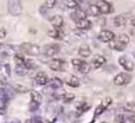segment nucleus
<instances>
[{
	"label": "nucleus",
	"mask_w": 135,
	"mask_h": 123,
	"mask_svg": "<svg viewBox=\"0 0 135 123\" xmlns=\"http://www.w3.org/2000/svg\"><path fill=\"white\" fill-rule=\"evenodd\" d=\"M19 50L28 56H38L40 53V47L36 44H31V43H23L19 46Z\"/></svg>",
	"instance_id": "obj_1"
},
{
	"label": "nucleus",
	"mask_w": 135,
	"mask_h": 123,
	"mask_svg": "<svg viewBox=\"0 0 135 123\" xmlns=\"http://www.w3.org/2000/svg\"><path fill=\"white\" fill-rule=\"evenodd\" d=\"M7 9L12 16H19L21 13V1L20 0H8L7 1Z\"/></svg>",
	"instance_id": "obj_2"
},
{
	"label": "nucleus",
	"mask_w": 135,
	"mask_h": 123,
	"mask_svg": "<svg viewBox=\"0 0 135 123\" xmlns=\"http://www.w3.org/2000/svg\"><path fill=\"white\" fill-rule=\"evenodd\" d=\"M132 81V76L131 75H128L127 72H120V73H117L116 76L114 77V84L117 86H122V85H126V84L131 83Z\"/></svg>",
	"instance_id": "obj_3"
},
{
	"label": "nucleus",
	"mask_w": 135,
	"mask_h": 123,
	"mask_svg": "<svg viewBox=\"0 0 135 123\" xmlns=\"http://www.w3.org/2000/svg\"><path fill=\"white\" fill-rule=\"evenodd\" d=\"M49 67L52 70V71H56V72L64 71L66 67V63L61 58H55V59H51V61L49 62Z\"/></svg>",
	"instance_id": "obj_4"
},
{
	"label": "nucleus",
	"mask_w": 135,
	"mask_h": 123,
	"mask_svg": "<svg viewBox=\"0 0 135 123\" xmlns=\"http://www.w3.org/2000/svg\"><path fill=\"white\" fill-rule=\"evenodd\" d=\"M59 50H61V46H59L58 44H49L44 47L43 53H44V56H46V57H54L58 53Z\"/></svg>",
	"instance_id": "obj_5"
},
{
	"label": "nucleus",
	"mask_w": 135,
	"mask_h": 123,
	"mask_svg": "<svg viewBox=\"0 0 135 123\" xmlns=\"http://www.w3.org/2000/svg\"><path fill=\"white\" fill-rule=\"evenodd\" d=\"M119 64L128 72H131V71H133L134 70V63L132 62L127 56H121L119 58Z\"/></svg>",
	"instance_id": "obj_6"
},
{
	"label": "nucleus",
	"mask_w": 135,
	"mask_h": 123,
	"mask_svg": "<svg viewBox=\"0 0 135 123\" xmlns=\"http://www.w3.org/2000/svg\"><path fill=\"white\" fill-rule=\"evenodd\" d=\"M98 39L102 43H110L115 39V35L109 30H102L98 33Z\"/></svg>",
	"instance_id": "obj_7"
},
{
	"label": "nucleus",
	"mask_w": 135,
	"mask_h": 123,
	"mask_svg": "<svg viewBox=\"0 0 135 123\" xmlns=\"http://www.w3.org/2000/svg\"><path fill=\"white\" fill-rule=\"evenodd\" d=\"M96 6L98 7L100 12L103 14H108L112 12V5H110L108 1H105V0H98Z\"/></svg>",
	"instance_id": "obj_8"
},
{
	"label": "nucleus",
	"mask_w": 135,
	"mask_h": 123,
	"mask_svg": "<svg viewBox=\"0 0 135 123\" xmlns=\"http://www.w3.org/2000/svg\"><path fill=\"white\" fill-rule=\"evenodd\" d=\"M35 82L37 85H45V84L49 83V76H47L45 72L39 71L35 76Z\"/></svg>",
	"instance_id": "obj_9"
},
{
	"label": "nucleus",
	"mask_w": 135,
	"mask_h": 123,
	"mask_svg": "<svg viewBox=\"0 0 135 123\" xmlns=\"http://www.w3.org/2000/svg\"><path fill=\"white\" fill-rule=\"evenodd\" d=\"M105 62H107V59H105L102 55H96L93 58V61H91V66L95 67V69H98V67H101L102 65H104Z\"/></svg>",
	"instance_id": "obj_10"
},
{
	"label": "nucleus",
	"mask_w": 135,
	"mask_h": 123,
	"mask_svg": "<svg viewBox=\"0 0 135 123\" xmlns=\"http://www.w3.org/2000/svg\"><path fill=\"white\" fill-rule=\"evenodd\" d=\"M71 19L75 21V23H77V21L82 20V19H86V13L84 11H82V9H76V11H74L71 13Z\"/></svg>",
	"instance_id": "obj_11"
},
{
	"label": "nucleus",
	"mask_w": 135,
	"mask_h": 123,
	"mask_svg": "<svg viewBox=\"0 0 135 123\" xmlns=\"http://www.w3.org/2000/svg\"><path fill=\"white\" fill-rule=\"evenodd\" d=\"M127 19H128V14H126V13H123V14H119L117 17H115V18H114V25H115V26H117V27L126 25Z\"/></svg>",
	"instance_id": "obj_12"
},
{
	"label": "nucleus",
	"mask_w": 135,
	"mask_h": 123,
	"mask_svg": "<svg viewBox=\"0 0 135 123\" xmlns=\"http://www.w3.org/2000/svg\"><path fill=\"white\" fill-rule=\"evenodd\" d=\"M76 27H77V30H79V31L89 30V28L91 27V21L88 20V19H82V20L76 23Z\"/></svg>",
	"instance_id": "obj_13"
},
{
	"label": "nucleus",
	"mask_w": 135,
	"mask_h": 123,
	"mask_svg": "<svg viewBox=\"0 0 135 123\" xmlns=\"http://www.w3.org/2000/svg\"><path fill=\"white\" fill-rule=\"evenodd\" d=\"M47 35L51 38H54V39H63V37H64L63 31L61 28H55V27L47 31Z\"/></svg>",
	"instance_id": "obj_14"
},
{
	"label": "nucleus",
	"mask_w": 135,
	"mask_h": 123,
	"mask_svg": "<svg viewBox=\"0 0 135 123\" xmlns=\"http://www.w3.org/2000/svg\"><path fill=\"white\" fill-rule=\"evenodd\" d=\"M109 44H110V47H112L113 50H115V51H123V50L126 49V46H127V45H124L123 43L120 42L119 39L112 40Z\"/></svg>",
	"instance_id": "obj_15"
},
{
	"label": "nucleus",
	"mask_w": 135,
	"mask_h": 123,
	"mask_svg": "<svg viewBox=\"0 0 135 123\" xmlns=\"http://www.w3.org/2000/svg\"><path fill=\"white\" fill-rule=\"evenodd\" d=\"M62 5H63L65 8L69 9H78L79 4L76 1V0H61Z\"/></svg>",
	"instance_id": "obj_16"
},
{
	"label": "nucleus",
	"mask_w": 135,
	"mask_h": 123,
	"mask_svg": "<svg viewBox=\"0 0 135 123\" xmlns=\"http://www.w3.org/2000/svg\"><path fill=\"white\" fill-rule=\"evenodd\" d=\"M66 84L71 88H78L79 86V79L75 75H70L66 79Z\"/></svg>",
	"instance_id": "obj_17"
},
{
	"label": "nucleus",
	"mask_w": 135,
	"mask_h": 123,
	"mask_svg": "<svg viewBox=\"0 0 135 123\" xmlns=\"http://www.w3.org/2000/svg\"><path fill=\"white\" fill-rule=\"evenodd\" d=\"M50 21H51L52 26H54L55 28H61L62 26H63V18H62L61 16H54L50 19Z\"/></svg>",
	"instance_id": "obj_18"
},
{
	"label": "nucleus",
	"mask_w": 135,
	"mask_h": 123,
	"mask_svg": "<svg viewBox=\"0 0 135 123\" xmlns=\"http://www.w3.org/2000/svg\"><path fill=\"white\" fill-rule=\"evenodd\" d=\"M49 86L52 89H61L63 86V82H62V79L54 77V78H51L49 81Z\"/></svg>",
	"instance_id": "obj_19"
},
{
	"label": "nucleus",
	"mask_w": 135,
	"mask_h": 123,
	"mask_svg": "<svg viewBox=\"0 0 135 123\" xmlns=\"http://www.w3.org/2000/svg\"><path fill=\"white\" fill-rule=\"evenodd\" d=\"M100 13L101 12L96 5H90V6L88 7V9H86V14H89V16H91V17H98Z\"/></svg>",
	"instance_id": "obj_20"
},
{
	"label": "nucleus",
	"mask_w": 135,
	"mask_h": 123,
	"mask_svg": "<svg viewBox=\"0 0 135 123\" xmlns=\"http://www.w3.org/2000/svg\"><path fill=\"white\" fill-rule=\"evenodd\" d=\"M78 55L81 57H83V58H86V57H89L91 55L90 47L86 46V45H83V46H81L78 49Z\"/></svg>",
	"instance_id": "obj_21"
},
{
	"label": "nucleus",
	"mask_w": 135,
	"mask_h": 123,
	"mask_svg": "<svg viewBox=\"0 0 135 123\" xmlns=\"http://www.w3.org/2000/svg\"><path fill=\"white\" fill-rule=\"evenodd\" d=\"M42 100H43V97L38 91H36V90L31 91V101H32V102H36V103H38V104H40Z\"/></svg>",
	"instance_id": "obj_22"
},
{
	"label": "nucleus",
	"mask_w": 135,
	"mask_h": 123,
	"mask_svg": "<svg viewBox=\"0 0 135 123\" xmlns=\"http://www.w3.org/2000/svg\"><path fill=\"white\" fill-rule=\"evenodd\" d=\"M90 69H91V65L89 64V63H86V62H83L81 66L78 67L77 71H79L81 73H88V72L90 71Z\"/></svg>",
	"instance_id": "obj_23"
},
{
	"label": "nucleus",
	"mask_w": 135,
	"mask_h": 123,
	"mask_svg": "<svg viewBox=\"0 0 135 123\" xmlns=\"http://www.w3.org/2000/svg\"><path fill=\"white\" fill-rule=\"evenodd\" d=\"M90 109V104L89 103H83V104H81L79 107H77V115L78 116H81L83 112H85L86 110Z\"/></svg>",
	"instance_id": "obj_24"
},
{
	"label": "nucleus",
	"mask_w": 135,
	"mask_h": 123,
	"mask_svg": "<svg viewBox=\"0 0 135 123\" xmlns=\"http://www.w3.org/2000/svg\"><path fill=\"white\" fill-rule=\"evenodd\" d=\"M14 62H16V65L17 66H24L25 64V58L20 55H16L14 56Z\"/></svg>",
	"instance_id": "obj_25"
},
{
	"label": "nucleus",
	"mask_w": 135,
	"mask_h": 123,
	"mask_svg": "<svg viewBox=\"0 0 135 123\" xmlns=\"http://www.w3.org/2000/svg\"><path fill=\"white\" fill-rule=\"evenodd\" d=\"M16 72L19 76H26L28 73V70L26 69L25 66H17L16 67Z\"/></svg>",
	"instance_id": "obj_26"
},
{
	"label": "nucleus",
	"mask_w": 135,
	"mask_h": 123,
	"mask_svg": "<svg viewBox=\"0 0 135 123\" xmlns=\"http://www.w3.org/2000/svg\"><path fill=\"white\" fill-rule=\"evenodd\" d=\"M124 109H126L127 111L135 114V102H128L126 104V107H124Z\"/></svg>",
	"instance_id": "obj_27"
},
{
	"label": "nucleus",
	"mask_w": 135,
	"mask_h": 123,
	"mask_svg": "<svg viewBox=\"0 0 135 123\" xmlns=\"http://www.w3.org/2000/svg\"><path fill=\"white\" fill-rule=\"evenodd\" d=\"M24 66L26 67L27 70H32L36 67V64L33 61H31V59H25V64H24Z\"/></svg>",
	"instance_id": "obj_28"
},
{
	"label": "nucleus",
	"mask_w": 135,
	"mask_h": 123,
	"mask_svg": "<svg viewBox=\"0 0 135 123\" xmlns=\"http://www.w3.org/2000/svg\"><path fill=\"white\" fill-rule=\"evenodd\" d=\"M117 39H119L121 43H123L124 45H128V43H129V37L127 35H124V33L120 35L119 37H117Z\"/></svg>",
	"instance_id": "obj_29"
},
{
	"label": "nucleus",
	"mask_w": 135,
	"mask_h": 123,
	"mask_svg": "<svg viewBox=\"0 0 135 123\" xmlns=\"http://www.w3.org/2000/svg\"><path fill=\"white\" fill-rule=\"evenodd\" d=\"M13 90L17 91V92L23 94V92H26V91H27V89H26L24 85H21V84H17V85L13 86Z\"/></svg>",
	"instance_id": "obj_30"
},
{
	"label": "nucleus",
	"mask_w": 135,
	"mask_h": 123,
	"mask_svg": "<svg viewBox=\"0 0 135 123\" xmlns=\"http://www.w3.org/2000/svg\"><path fill=\"white\" fill-rule=\"evenodd\" d=\"M62 98H63V101L65 103H69V102H71V101H74L75 95H74V94H65V95H64Z\"/></svg>",
	"instance_id": "obj_31"
},
{
	"label": "nucleus",
	"mask_w": 135,
	"mask_h": 123,
	"mask_svg": "<svg viewBox=\"0 0 135 123\" xmlns=\"http://www.w3.org/2000/svg\"><path fill=\"white\" fill-rule=\"evenodd\" d=\"M82 63H83V61H81V59H77V58H75V59H72V61H71L72 66H74L76 70H78V67L82 65Z\"/></svg>",
	"instance_id": "obj_32"
},
{
	"label": "nucleus",
	"mask_w": 135,
	"mask_h": 123,
	"mask_svg": "<svg viewBox=\"0 0 135 123\" xmlns=\"http://www.w3.org/2000/svg\"><path fill=\"white\" fill-rule=\"evenodd\" d=\"M114 123H126V119H124L123 115L119 114L116 117H115V121H114Z\"/></svg>",
	"instance_id": "obj_33"
},
{
	"label": "nucleus",
	"mask_w": 135,
	"mask_h": 123,
	"mask_svg": "<svg viewBox=\"0 0 135 123\" xmlns=\"http://www.w3.org/2000/svg\"><path fill=\"white\" fill-rule=\"evenodd\" d=\"M56 2H57V0H45V6L47 8H52V7H55Z\"/></svg>",
	"instance_id": "obj_34"
},
{
	"label": "nucleus",
	"mask_w": 135,
	"mask_h": 123,
	"mask_svg": "<svg viewBox=\"0 0 135 123\" xmlns=\"http://www.w3.org/2000/svg\"><path fill=\"white\" fill-rule=\"evenodd\" d=\"M104 110H105V108L103 107V105H98V107L96 108V110H95V117L96 116H100V115L102 114Z\"/></svg>",
	"instance_id": "obj_35"
},
{
	"label": "nucleus",
	"mask_w": 135,
	"mask_h": 123,
	"mask_svg": "<svg viewBox=\"0 0 135 123\" xmlns=\"http://www.w3.org/2000/svg\"><path fill=\"white\" fill-rule=\"evenodd\" d=\"M110 103H112V98H110V97H107V98H104V100H103V102L101 103V105H103V107L107 109V108L110 105Z\"/></svg>",
	"instance_id": "obj_36"
},
{
	"label": "nucleus",
	"mask_w": 135,
	"mask_h": 123,
	"mask_svg": "<svg viewBox=\"0 0 135 123\" xmlns=\"http://www.w3.org/2000/svg\"><path fill=\"white\" fill-rule=\"evenodd\" d=\"M39 108V104L38 103H36V102H32L31 101V103H30V110L31 111H36V110Z\"/></svg>",
	"instance_id": "obj_37"
},
{
	"label": "nucleus",
	"mask_w": 135,
	"mask_h": 123,
	"mask_svg": "<svg viewBox=\"0 0 135 123\" xmlns=\"http://www.w3.org/2000/svg\"><path fill=\"white\" fill-rule=\"evenodd\" d=\"M2 69H5V73H6V76L9 77V75H11V67H9V64H5L4 66H2Z\"/></svg>",
	"instance_id": "obj_38"
},
{
	"label": "nucleus",
	"mask_w": 135,
	"mask_h": 123,
	"mask_svg": "<svg viewBox=\"0 0 135 123\" xmlns=\"http://www.w3.org/2000/svg\"><path fill=\"white\" fill-rule=\"evenodd\" d=\"M39 11H40V14H43V16H45V14L47 13V7L44 5V6H42V7H40V9H39Z\"/></svg>",
	"instance_id": "obj_39"
},
{
	"label": "nucleus",
	"mask_w": 135,
	"mask_h": 123,
	"mask_svg": "<svg viewBox=\"0 0 135 123\" xmlns=\"http://www.w3.org/2000/svg\"><path fill=\"white\" fill-rule=\"evenodd\" d=\"M0 82H1L2 84H6V83H7V77H6V75H0Z\"/></svg>",
	"instance_id": "obj_40"
},
{
	"label": "nucleus",
	"mask_w": 135,
	"mask_h": 123,
	"mask_svg": "<svg viewBox=\"0 0 135 123\" xmlns=\"http://www.w3.org/2000/svg\"><path fill=\"white\" fill-rule=\"evenodd\" d=\"M5 36H6V31H5V28H1L0 30V38H4Z\"/></svg>",
	"instance_id": "obj_41"
},
{
	"label": "nucleus",
	"mask_w": 135,
	"mask_h": 123,
	"mask_svg": "<svg viewBox=\"0 0 135 123\" xmlns=\"http://www.w3.org/2000/svg\"><path fill=\"white\" fill-rule=\"evenodd\" d=\"M129 121H131V123H135V114L129 116Z\"/></svg>",
	"instance_id": "obj_42"
},
{
	"label": "nucleus",
	"mask_w": 135,
	"mask_h": 123,
	"mask_svg": "<svg viewBox=\"0 0 135 123\" xmlns=\"http://www.w3.org/2000/svg\"><path fill=\"white\" fill-rule=\"evenodd\" d=\"M131 24H132L133 26H135V18H133V19L131 20Z\"/></svg>",
	"instance_id": "obj_43"
},
{
	"label": "nucleus",
	"mask_w": 135,
	"mask_h": 123,
	"mask_svg": "<svg viewBox=\"0 0 135 123\" xmlns=\"http://www.w3.org/2000/svg\"><path fill=\"white\" fill-rule=\"evenodd\" d=\"M2 66H4V65H2V63H1V62H0V70H1V69H2Z\"/></svg>",
	"instance_id": "obj_44"
},
{
	"label": "nucleus",
	"mask_w": 135,
	"mask_h": 123,
	"mask_svg": "<svg viewBox=\"0 0 135 123\" xmlns=\"http://www.w3.org/2000/svg\"><path fill=\"white\" fill-rule=\"evenodd\" d=\"M1 47H2V45H1V44H0V51H1Z\"/></svg>",
	"instance_id": "obj_45"
},
{
	"label": "nucleus",
	"mask_w": 135,
	"mask_h": 123,
	"mask_svg": "<svg viewBox=\"0 0 135 123\" xmlns=\"http://www.w3.org/2000/svg\"><path fill=\"white\" fill-rule=\"evenodd\" d=\"M134 35H135V30H134Z\"/></svg>",
	"instance_id": "obj_46"
}]
</instances>
